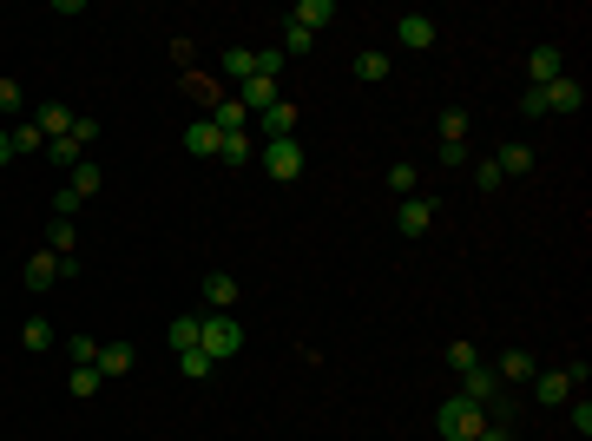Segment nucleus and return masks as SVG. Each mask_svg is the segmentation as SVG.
<instances>
[{
    "instance_id": "473e14b6",
    "label": "nucleus",
    "mask_w": 592,
    "mask_h": 441,
    "mask_svg": "<svg viewBox=\"0 0 592 441\" xmlns=\"http://www.w3.org/2000/svg\"><path fill=\"white\" fill-rule=\"evenodd\" d=\"M73 237H79L73 218H53V224H47V251H53V257H73Z\"/></svg>"
},
{
    "instance_id": "c9c22d12",
    "label": "nucleus",
    "mask_w": 592,
    "mask_h": 441,
    "mask_svg": "<svg viewBox=\"0 0 592 441\" xmlns=\"http://www.w3.org/2000/svg\"><path fill=\"white\" fill-rule=\"evenodd\" d=\"M474 363H481V349H474L468 336H461V343H448V369H454V376H468Z\"/></svg>"
},
{
    "instance_id": "6e6552de",
    "label": "nucleus",
    "mask_w": 592,
    "mask_h": 441,
    "mask_svg": "<svg viewBox=\"0 0 592 441\" xmlns=\"http://www.w3.org/2000/svg\"><path fill=\"white\" fill-rule=\"evenodd\" d=\"M395 40H402L408 53H428V47L441 40V27H435L428 14H402V20H395Z\"/></svg>"
},
{
    "instance_id": "9b49d317",
    "label": "nucleus",
    "mask_w": 592,
    "mask_h": 441,
    "mask_svg": "<svg viewBox=\"0 0 592 441\" xmlns=\"http://www.w3.org/2000/svg\"><path fill=\"white\" fill-rule=\"evenodd\" d=\"M283 20H290V27H303V33H323L329 20H336V0H296Z\"/></svg>"
},
{
    "instance_id": "58836bf2",
    "label": "nucleus",
    "mask_w": 592,
    "mask_h": 441,
    "mask_svg": "<svg viewBox=\"0 0 592 441\" xmlns=\"http://www.w3.org/2000/svg\"><path fill=\"white\" fill-rule=\"evenodd\" d=\"M500 185H507L500 165H494V158H481V165H474V191H500Z\"/></svg>"
},
{
    "instance_id": "7c9ffc66",
    "label": "nucleus",
    "mask_w": 592,
    "mask_h": 441,
    "mask_svg": "<svg viewBox=\"0 0 592 441\" xmlns=\"http://www.w3.org/2000/svg\"><path fill=\"white\" fill-rule=\"evenodd\" d=\"M66 363H86V369H99V336H66Z\"/></svg>"
},
{
    "instance_id": "7ed1b4c3",
    "label": "nucleus",
    "mask_w": 592,
    "mask_h": 441,
    "mask_svg": "<svg viewBox=\"0 0 592 441\" xmlns=\"http://www.w3.org/2000/svg\"><path fill=\"white\" fill-rule=\"evenodd\" d=\"M435 428L448 441H474L487 428V409H481V402H468V395H448V402L435 409Z\"/></svg>"
},
{
    "instance_id": "f704fd0d",
    "label": "nucleus",
    "mask_w": 592,
    "mask_h": 441,
    "mask_svg": "<svg viewBox=\"0 0 592 441\" xmlns=\"http://www.w3.org/2000/svg\"><path fill=\"white\" fill-rule=\"evenodd\" d=\"M211 369H218V363H211L204 349H185V356H178V376H185V382H204Z\"/></svg>"
},
{
    "instance_id": "0eeeda50",
    "label": "nucleus",
    "mask_w": 592,
    "mask_h": 441,
    "mask_svg": "<svg viewBox=\"0 0 592 441\" xmlns=\"http://www.w3.org/2000/svg\"><path fill=\"white\" fill-rule=\"evenodd\" d=\"M461 395H468V402H481V409H494V402H500V395H507V389H500L494 363H474L468 376H461Z\"/></svg>"
},
{
    "instance_id": "ea45409f",
    "label": "nucleus",
    "mask_w": 592,
    "mask_h": 441,
    "mask_svg": "<svg viewBox=\"0 0 592 441\" xmlns=\"http://www.w3.org/2000/svg\"><path fill=\"white\" fill-rule=\"evenodd\" d=\"M520 112H527V119H546V86H527V93H520Z\"/></svg>"
},
{
    "instance_id": "c85d7f7f",
    "label": "nucleus",
    "mask_w": 592,
    "mask_h": 441,
    "mask_svg": "<svg viewBox=\"0 0 592 441\" xmlns=\"http://www.w3.org/2000/svg\"><path fill=\"white\" fill-rule=\"evenodd\" d=\"M7 139H14V158L47 152V139H40V126H33V119H14V126H7Z\"/></svg>"
},
{
    "instance_id": "4468645a",
    "label": "nucleus",
    "mask_w": 592,
    "mask_h": 441,
    "mask_svg": "<svg viewBox=\"0 0 592 441\" xmlns=\"http://www.w3.org/2000/svg\"><path fill=\"white\" fill-rule=\"evenodd\" d=\"M218 145H224V132L211 126V112L185 126V152H191V158H218Z\"/></svg>"
},
{
    "instance_id": "dca6fc26",
    "label": "nucleus",
    "mask_w": 592,
    "mask_h": 441,
    "mask_svg": "<svg viewBox=\"0 0 592 441\" xmlns=\"http://www.w3.org/2000/svg\"><path fill=\"white\" fill-rule=\"evenodd\" d=\"M494 165H500V178H527V172H533V145H527V139H507V145L494 152Z\"/></svg>"
},
{
    "instance_id": "6ab92c4d",
    "label": "nucleus",
    "mask_w": 592,
    "mask_h": 441,
    "mask_svg": "<svg viewBox=\"0 0 592 441\" xmlns=\"http://www.w3.org/2000/svg\"><path fill=\"white\" fill-rule=\"evenodd\" d=\"M99 185H106V172H99V158H86V165H73V172H66V191H73L79 205H86V198H93Z\"/></svg>"
},
{
    "instance_id": "c756f323",
    "label": "nucleus",
    "mask_w": 592,
    "mask_h": 441,
    "mask_svg": "<svg viewBox=\"0 0 592 441\" xmlns=\"http://www.w3.org/2000/svg\"><path fill=\"white\" fill-rule=\"evenodd\" d=\"M165 349H172V356H185V349H198V316H178L172 330H165Z\"/></svg>"
},
{
    "instance_id": "f3484780",
    "label": "nucleus",
    "mask_w": 592,
    "mask_h": 441,
    "mask_svg": "<svg viewBox=\"0 0 592 441\" xmlns=\"http://www.w3.org/2000/svg\"><path fill=\"white\" fill-rule=\"evenodd\" d=\"M428 224H435V205H428V198H402V211H395V231H402V237H421Z\"/></svg>"
},
{
    "instance_id": "393cba45",
    "label": "nucleus",
    "mask_w": 592,
    "mask_h": 441,
    "mask_svg": "<svg viewBox=\"0 0 592 441\" xmlns=\"http://www.w3.org/2000/svg\"><path fill=\"white\" fill-rule=\"evenodd\" d=\"M99 389H106V376H99V369H86V363L66 369V395H73V402H86V395H99Z\"/></svg>"
},
{
    "instance_id": "9d476101",
    "label": "nucleus",
    "mask_w": 592,
    "mask_h": 441,
    "mask_svg": "<svg viewBox=\"0 0 592 441\" xmlns=\"http://www.w3.org/2000/svg\"><path fill=\"white\" fill-rule=\"evenodd\" d=\"M494 376H500V389H527V382L540 376V363H533L527 349H507V356L494 363Z\"/></svg>"
},
{
    "instance_id": "2eb2a0df",
    "label": "nucleus",
    "mask_w": 592,
    "mask_h": 441,
    "mask_svg": "<svg viewBox=\"0 0 592 441\" xmlns=\"http://www.w3.org/2000/svg\"><path fill=\"white\" fill-rule=\"evenodd\" d=\"M33 126H40V139H66L73 132V106L47 99V106H33Z\"/></svg>"
},
{
    "instance_id": "a211bd4d",
    "label": "nucleus",
    "mask_w": 592,
    "mask_h": 441,
    "mask_svg": "<svg viewBox=\"0 0 592 441\" xmlns=\"http://www.w3.org/2000/svg\"><path fill=\"white\" fill-rule=\"evenodd\" d=\"M204 310H237V277L231 270H211V277H204Z\"/></svg>"
},
{
    "instance_id": "bb28decb",
    "label": "nucleus",
    "mask_w": 592,
    "mask_h": 441,
    "mask_svg": "<svg viewBox=\"0 0 592 441\" xmlns=\"http://www.w3.org/2000/svg\"><path fill=\"white\" fill-rule=\"evenodd\" d=\"M356 79H362V86L389 79V53H382V47H362V53H356Z\"/></svg>"
},
{
    "instance_id": "37998d69",
    "label": "nucleus",
    "mask_w": 592,
    "mask_h": 441,
    "mask_svg": "<svg viewBox=\"0 0 592 441\" xmlns=\"http://www.w3.org/2000/svg\"><path fill=\"white\" fill-rule=\"evenodd\" d=\"M73 211H79V198H73V191L60 185V191H53V218H73Z\"/></svg>"
},
{
    "instance_id": "2f4dec72",
    "label": "nucleus",
    "mask_w": 592,
    "mask_h": 441,
    "mask_svg": "<svg viewBox=\"0 0 592 441\" xmlns=\"http://www.w3.org/2000/svg\"><path fill=\"white\" fill-rule=\"evenodd\" d=\"M415 185H421V172L408 165V158H395V165H389V191H395V198H415Z\"/></svg>"
},
{
    "instance_id": "4be33fe9",
    "label": "nucleus",
    "mask_w": 592,
    "mask_h": 441,
    "mask_svg": "<svg viewBox=\"0 0 592 441\" xmlns=\"http://www.w3.org/2000/svg\"><path fill=\"white\" fill-rule=\"evenodd\" d=\"M14 119H27V93H20V79L0 73V126H14Z\"/></svg>"
},
{
    "instance_id": "39448f33",
    "label": "nucleus",
    "mask_w": 592,
    "mask_h": 441,
    "mask_svg": "<svg viewBox=\"0 0 592 441\" xmlns=\"http://www.w3.org/2000/svg\"><path fill=\"white\" fill-rule=\"evenodd\" d=\"M132 369H139V343H125V336L119 343H99V376L106 382H125Z\"/></svg>"
},
{
    "instance_id": "f03ea898",
    "label": "nucleus",
    "mask_w": 592,
    "mask_h": 441,
    "mask_svg": "<svg viewBox=\"0 0 592 441\" xmlns=\"http://www.w3.org/2000/svg\"><path fill=\"white\" fill-rule=\"evenodd\" d=\"M527 389H533V402H540V409H566V402H573V389H586V363L540 369V376H533Z\"/></svg>"
},
{
    "instance_id": "b1692460",
    "label": "nucleus",
    "mask_w": 592,
    "mask_h": 441,
    "mask_svg": "<svg viewBox=\"0 0 592 441\" xmlns=\"http://www.w3.org/2000/svg\"><path fill=\"white\" fill-rule=\"evenodd\" d=\"M20 349H33V356H47V349H53V323H47V316H27V323H20Z\"/></svg>"
},
{
    "instance_id": "c03bdc74",
    "label": "nucleus",
    "mask_w": 592,
    "mask_h": 441,
    "mask_svg": "<svg viewBox=\"0 0 592 441\" xmlns=\"http://www.w3.org/2000/svg\"><path fill=\"white\" fill-rule=\"evenodd\" d=\"M7 158H14V139H7V126H0V165H7Z\"/></svg>"
},
{
    "instance_id": "f8f14e48",
    "label": "nucleus",
    "mask_w": 592,
    "mask_h": 441,
    "mask_svg": "<svg viewBox=\"0 0 592 441\" xmlns=\"http://www.w3.org/2000/svg\"><path fill=\"white\" fill-rule=\"evenodd\" d=\"M579 106H586V86H579L573 73H560L546 86V119H553V112H579Z\"/></svg>"
},
{
    "instance_id": "1a4fd4ad",
    "label": "nucleus",
    "mask_w": 592,
    "mask_h": 441,
    "mask_svg": "<svg viewBox=\"0 0 592 441\" xmlns=\"http://www.w3.org/2000/svg\"><path fill=\"white\" fill-rule=\"evenodd\" d=\"M277 99H283V93H277V79H264V73H250L244 86H237V106H244L250 119H257V112H270Z\"/></svg>"
},
{
    "instance_id": "cd10ccee",
    "label": "nucleus",
    "mask_w": 592,
    "mask_h": 441,
    "mask_svg": "<svg viewBox=\"0 0 592 441\" xmlns=\"http://www.w3.org/2000/svg\"><path fill=\"white\" fill-rule=\"evenodd\" d=\"M211 126L218 132H250V112L237 106V99H218V106H211Z\"/></svg>"
},
{
    "instance_id": "79ce46f5",
    "label": "nucleus",
    "mask_w": 592,
    "mask_h": 441,
    "mask_svg": "<svg viewBox=\"0 0 592 441\" xmlns=\"http://www.w3.org/2000/svg\"><path fill=\"white\" fill-rule=\"evenodd\" d=\"M474 441H520V435H514V422H487Z\"/></svg>"
},
{
    "instance_id": "412c9836",
    "label": "nucleus",
    "mask_w": 592,
    "mask_h": 441,
    "mask_svg": "<svg viewBox=\"0 0 592 441\" xmlns=\"http://www.w3.org/2000/svg\"><path fill=\"white\" fill-rule=\"evenodd\" d=\"M53 284H60V257H53V251H33L27 257V290H53Z\"/></svg>"
},
{
    "instance_id": "a878e982",
    "label": "nucleus",
    "mask_w": 592,
    "mask_h": 441,
    "mask_svg": "<svg viewBox=\"0 0 592 441\" xmlns=\"http://www.w3.org/2000/svg\"><path fill=\"white\" fill-rule=\"evenodd\" d=\"M47 158H53V172H73V165H86V145H73V139H47Z\"/></svg>"
},
{
    "instance_id": "e433bc0d",
    "label": "nucleus",
    "mask_w": 592,
    "mask_h": 441,
    "mask_svg": "<svg viewBox=\"0 0 592 441\" xmlns=\"http://www.w3.org/2000/svg\"><path fill=\"white\" fill-rule=\"evenodd\" d=\"M310 47H316V33H303V27H290V20H283V40H277L283 60H290V53H310Z\"/></svg>"
},
{
    "instance_id": "4c0bfd02",
    "label": "nucleus",
    "mask_w": 592,
    "mask_h": 441,
    "mask_svg": "<svg viewBox=\"0 0 592 441\" xmlns=\"http://www.w3.org/2000/svg\"><path fill=\"white\" fill-rule=\"evenodd\" d=\"M66 139L93 152V139H99V119H93V112H73V132H66Z\"/></svg>"
},
{
    "instance_id": "72a5a7b5",
    "label": "nucleus",
    "mask_w": 592,
    "mask_h": 441,
    "mask_svg": "<svg viewBox=\"0 0 592 441\" xmlns=\"http://www.w3.org/2000/svg\"><path fill=\"white\" fill-rule=\"evenodd\" d=\"M218 66H224V79H237V86H244V79H250V47H224Z\"/></svg>"
},
{
    "instance_id": "a19ab883",
    "label": "nucleus",
    "mask_w": 592,
    "mask_h": 441,
    "mask_svg": "<svg viewBox=\"0 0 592 441\" xmlns=\"http://www.w3.org/2000/svg\"><path fill=\"white\" fill-rule=\"evenodd\" d=\"M566 409H573V428H579V441H586L592 435V402L579 395V402H566Z\"/></svg>"
},
{
    "instance_id": "aec40b11",
    "label": "nucleus",
    "mask_w": 592,
    "mask_h": 441,
    "mask_svg": "<svg viewBox=\"0 0 592 441\" xmlns=\"http://www.w3.org/2000/svg\"><path fill=\"white\" fill-rule=\"evenodd\" d=\"M468 106H441V119H435V132H441V145H468Z\"/></svg>"
},
{
    "instance_id": "5701e85b",
    "label": "nucleus",
    "mask_w": 592,
    "mask_h": 441,
    "mask_svg": "<svg viewBox=\"0 0 592 441\" xmlns=\"http://www.w3.org/2000/svg\"><path fill=\"white\" fill-rule=\"evenodd\" d=\"M250 158H257V145H250V132H224V145H218V165H250Z\"/></svg>"
},
{
    "instance_id": "20e7f679",
    "label": "nucleus",
    "mask_w": 592,
    "mask_h": 441,
    "mask_svg": "<svg viewBox=\"0 0 592 441\" xmlns=\"http://www.w3.org/2000/svg\"><path fill=\"white\" fill-rule=\"evenodd\" d=\"M303 165H310L303 139H270V145H264V178H277V185H296V178H303Z\"/></svg>"
},
{
    "instance_id": "f257e3e1",
    "label": "nucleus",
    "mask_w": 592,
    "mask_h": 441,
    "mask_svg": "<svg viewBox=\"0 0 592 441\" xmlns=\"http://www.w3.org/2000/svg\"><path fill=\"white\" fill-rule=\"evenodd\" d=\"M198 349L211 356V363L244 356V323H237V310H204L198 316Z\"/></svg>"
},
{
    "instance_id": "423d86ee",
    "label": "nucleus",
    "mask_w": 592,
    "mask_h": 441,
    "mask_svg": "<svg viewBox=\"0 0 592 441\" xmlns=\"http://www.w3.org/2000/svg\"><path fill=\"white\" fill-rule=\"evenodd\" d=\"M560 73H566V53L553 47V40H540V47L527 53V86H553Z\"/></svg>"
},
{
    "instance_id": "ddd939ff",
    "label": "nucleus",
    "mask_w": 592,
    "mask_h": 441,
    "mask_svg": "<svg viewBox=\"0 0 592 441\" xmlns=\"http://www.w3.org/2000/svg\"><path fill=\"white\" fill-rule=\"evenodd\" d=\"M257 132H264V145L270 139H296V106H290V99H277L270 112H257Z\"/></svg>"
}]
</instances>
